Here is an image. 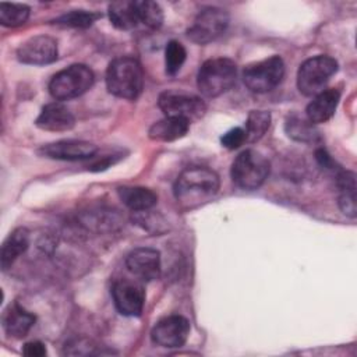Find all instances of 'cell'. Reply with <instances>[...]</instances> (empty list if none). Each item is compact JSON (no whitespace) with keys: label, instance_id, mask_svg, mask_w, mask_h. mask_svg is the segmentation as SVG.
<instances>
[{"label":"cell","instance_id":"29","mask_svg":"<svg viewBox=\"0 0 357 357\" xmlns=\"http://www.w3.org/2000/svg\"><path fill=\"white\" fill-rule=\"evenodd\" d=\"M244 142H247V138H245V131L241 127H234L220 137L222 146L230 151L240 148Z\"/></svg>","mask_w":357,"mask_h":357},{"label":"cell","instance_id":"16","mask_svg":"<svg viewBox=\"0 0 357 357\" xmlns=\"http://www.w3.org/2000/svg\"><path fill=\"white\" fill-rule=\"evenodd\" d=\"M340 100V91L337 88L324 89L314 96L305 109V117L312 124L328 121L336 112Z\"/></svg>","mask_w":357,"mask_h":357},{"label":"cell","instance_id":"20","mask_svg":"<svg viewBox=\"0 0 357 357\" xmlns=\"http://www.w3.org/2000/svg\"><path fill=\"white\" fill-rule=\"evenodd\" d=\"M119 198L131 211L145 212L153 208L158 202V195L146 187L123 185L117 188Z\"/></svg>","mask_w":357,"mask_h":357},{"label":"cell","instance_id":"30","mask_svg":"<svg viewBox=\"0 0 357 357\" xmlns=\"http://www.w3.org/2000/svg\"><path fill=\"white\" fill-rule=\"evenodd\" d=\"M93 349L95 346L89 342V340H85V339H78L73 343H68L66 344V353L67 354H91L93 353Z\"/></svg>","mask_w":357,"mask_h":357},{"label":"cell","instance_id":"5","mask_svg":"<svg viewBox=\"0 0 357 357\" xmlns=\"http://www.w3.org/2000/svg\"><path fill=\"white\" fill-rule=\"evenodd\" d=\"M269 174L268 159L254 149L240 152L231 163L230 176L233 183L243 190L259 188Z\"/></svg>","mask_w":357,"mask_h":357},{"label":"cell","instance_id":"10","mask_svg":"<svg viewBox=\"0 0 357 357\" xmlns=\"http://www.w3.org/2000/svg\"><path fill=\"white\" fill-rule=\"evenodd\" d=\"M112 297L116 310L126 317H139L144 310L145 290L137 280L120 279L112 286Z\"/></svg>","mask_w":357,"mask_h":357},{"label":"cell","instance_id":"17","mask_svg":"<svg viewBox=\"0 0 357 357\" xmlns=\"http://www.w3.org/2000/svg\"><path fill=\"white\" fill-rule=\"evenodd\" d=\"M35 315L21 307L18 303L10 304L1 317L3 329L14 339H22L28 335L31 328L35 325Z\"/></svg>","mask_w":357,"mask_h":357},{"label":"cell","instance_id":"19","mask_svg":"<svg viewBox=\"0 0 357 357\" xmlns=\"http://www.w3.org/2000/svg\"><path fill=\"white\" fill-rule=\"evenodd\" d=\"M29 245V231L25 227H18L13 230L4 240L0 252L1 269L7 271L11 265L21 257Z\"/></svg>","mask_w":357,"mask_h":357},{"label":"cell","instance_id":"6","mask_svg":"<svg viewBox=\"0 0 357 357\" xmlns=\"http://www.w3.org/2000/svg\"><path fill=\"white\" fill-rule=\"evenodd\" d=\"M337 71V61L325 54L307 59L297 71V88L305 96H315L324 91L331 77Z\"/></svg>","mask_w":357,"mask_h":357},{"label":"cell","instance_id":"27","mask_svg":"<svg viewBox=\"0 0 357 357\" xmlns=\"http://www.w3.org/2000/svg\"><path fill=\"white\" fill-rule=\"evenodd\" d=\"M139 22L151 29H158L163 24V11L160 6L151 0L135 1Z\"/></svg>","mask_w":357,"mask_h":357},{"label":"cell","instance_id":"23","mask_svg":"<svg viewBox=\"0 0 357 357\" xmlns=\"http://www.w3.org/2000/svg\"><path fill=\"white\" fill-rule=\"evenodd\" d=\"M284 130L287 135L300 142H314L318 138V131L314 128V124L305 119H301L297 114L287 117L284 123Z\"/></svg>","mask_w":357,"mask_h":357},{"label":"cell","instance_id":"22","mask_svg":"<svg viewBox=\"0 0 357 357\" xmlns=\"http://www.w3.org/2000/svg\"><path fill=\"white\" fill-rule=\"evenodd\" d=\"M336 178L339 187V208L346 216L356 218V176L351 172L340 169L337 170Z\"/></svg>","mask_w":357,"mask_h":357},{"label":"cell","instance_id":"3","mask_svg":"<svg viewBox=\"0 0 357 357\" xmlns=\"http://www.w3.org/2000/svg\"><path fill=\"white\" fill-rule=\"evenodd\" d=\"M237 66L231 59L215 57L202 63L197 74V86L206 98H218L233 88Z\"/></svg>","mask_w":357,"mask_h":357},{"label":"cell","instance_id":"15","mask_svg":"<svg viewBox=\"0 0 357 357\" xmlns=\"http://www.w3.org/2000/svg\"><path fill=\"white\" fill-rule=\"evenodd\" d=\"M35 124L38 128L45 131L63 132L74 128L75 117L63 103L52 102L42 107Z\"/></svg>","mask_w":357,"mask_h":357},{"label":"cell","instance_id":"12","mask_svg":"<svg viewBox=\"0 0 357 357\" xmlns=\"http://www.w3.org/2000/svg\"><path fill=\"white\" fill-rule=\"evenodd\" d=\"M57 42L47 35H36L21 43L17 57L24 64L45 66L57 60Z\"/></svg>","mask_w":357,"mask_h":357},{"label":"cell","instance_id":"13","mask_svg":"<svg viewBox=\"0 0 357 357\" xmlns=\"http://www.w3.org/2000/svg\"><path fill=\"white\" fill-rule=\"evenodd\" d=\"M95 144L82 139H61L42 145L38 149L40 156L57 160H82L89 159L96 153Z\"/></svg>","mask_w":357,"mask_h":357},{"label":"cell","instance_id":"31","mask_svg":"<svg viewBox=\"0 0 357 357\" xmlns=\"http://www.w3.org/2000/svg\"><path fill=\"white\" fill-rule=\"evenodd\" d=\"M22 353L28 357H45L47 351L42 342H28L24 344Z\"/></svg>","mask_w":357,"mask_h":357},{"label":"cell","instance_id":"7","mask_svg":"<svg viewBox=\"0 0 357 357\" xmlns=\"http://www.w3.org/2000/svg\"><path fill=\"white\" fill-rule=\"evenodd\" d=\"M284 75V63L280 56H271L248 64L243 71L244 85L255 93H265L276 88Z\"/></svg>","mask_w":357,"mask_h":357},{"label":"cell","instance_id":"26","mask_svg":"<svg viewBox=\"0 0 357 357\" xmlns=\"http://www.w3.org/2000/svg\"><path fill=\"white\" fill-rule=\"evenodd\" d=\"M100 17L102 15L99 13L86 11V10H74L57 17L56 20H53V24L60 26H67V28H88Z\"/></svg>","mask_w":357,"mask_h":357},{"label":"cell","instance_id":"18","mask_svg":"<svg viewBox=\"0 0 357 357\" xmlns=\"http://www.w3.org/2000/svg\"><path fill=\"white\" fill-rule=\"evenodd\" d=\"M190 121L180 117H166L155 121L148 131V135L153 141L170 142L183 138L190 130Z\"/></svg>","mask_w":357,"mask_h":357},{"label":"cell","instance_id":"21","mask_svg":"<svg viewBox=\"0 0 357 357\" xmlns=\"http://www.w3.org/2000/svg\"><path fill=\"white\" fill-rule=\"evenodd\" d=\"M107 14L112 24L121 31H131L139 24L135 1H113L107 7Z\"/></svg>","mask_w":357,"mask_h":357},{"label":"cell","instance_id":"32","mask_svg":"<svg viewBox=\"0 0 357 357\" xmlns=\"http://www.w3.org/2000/svg\"><path fill=\"white\" fill-rule=\"evenodd\" d=\"M315 158L322 167H325L328 170H333V172L339 170V166H336V162L331 158V155L324 148H319L315 151Z\"/></svg>","mask_w":357,"mask_h":357},{"label":"cell","instance_id":"9","mask_svg":"<svg viewBox=\"0 0 357 357\" xmlns=\"http://www.w3.org/2000/svg\"><path fill=\"white\" fill-rule=\"evenodd\" d=\"M229 25V14L219 7L204 8L187 29V38L198 45L218 39Z\"/></svg>","mask_w":357,"mask_h":357},{"label":"cell","instance_id":"4","mask_svg":"<svg viewBox=\"0 0 357 357\" xmlns=\"http://www.w3.org/2000/svg\"><path fill=\"white\" fill-rule=\"evenodd\" d=\"M93 81V71L88 66L73 64L52 77L49 92L57 100H68L88 92Z\"/></svg>","mask_w":357,"mask_h":357},{"label":"cell","instance_id":"14","mask_svg":"<svg viewBox=\"0 0 357 357\" xmlns=\"http://www.w3.org/2000/svg\"><path fill=\"white\" fill-rule=\"evenodd\" d=\"M127 269L139 280L151 282L160 275V254L151 247L132 250L126 258Z\"/></svg>","mask_w":357,"mask_h":357},{"label":"cell","instance_id":"2","mask_svg":"<svg viewBox=\"0 0 357 357\" xmlns=\"http://www.w3.org/2000/svg\"><path fill=\"white\" fill-rule=\"evenodd\" d=\"M107 91L121 99H137L144 88V70L131 56H121L110 61L106 70Z\"/></svg>","mask_w":357,"mask_h":357},{"label":"cell","instance_id":"24","mask_svg":"<svg viewBox=\"0 0 357 357\" xmlns=\"http://www.w3.org/2000/svg\"><path fill=\"white\" fill-rule=\"evenodd\" d=\"M271 126V113L266 110H251L248 113L247 121H245V138L247 142H257L259 141L265 132L268 131Z\"/></svg>","mask_w":357,"mask_h":357},{"label":"cell","instance_id":"25","mask_svg":"<svg viewBox=\"0 0 357 357\" xmlns=\"http://www.w3.org/2000/svg\"><path fill=\"white\" fill-rule=\"evenodd\" d=\"M29 17V7L18 3H1L0 4V22L4 26H20L26 22Z\"/></svg>","mask_w":357,"mask_h":357},{"label":"cell","instance_id":"11","mask_svg":"<svg viewBox=\"0 0 357 357\" xmlns=\"http://www.w3.org/2000/svg\"><path fill=\"white\" fill-rule=\"evenodd\" d=\"M190 335V324L181 315H169L160 319L151 332L152 342L160 347L176 349L185 343Z\"/></svg>","mask_w":357,"mask_h":357},{"label":"cell","instance_id":"28","mask_svg":"<svg viewBox=\"0 0 357 357\" xmlns=\"http://www.w3.org/2000/svg\"><path fill=\"white\" fill-rule=\"evenodd\" d=\"M187 57L185 47L178 40H170L165 49V68L169 75H176Z\"/></svg>","mask_w":357,"mask_h":357},{"label":"cell","instance_id":"1","mask_svg":"<svg viewBox=\"0 0 357 357\" xmlns=\"http://www.w3.org/2000/svg\"><path fill=\"white\" fill-rule=\"evenodd\" d=\"M219 176L204 166L184 169L174 183V198L181 209L191 211L209 202L219 191Z\"/></svg>","mask_w":357,"mask_h":357},{"label":"cell","instance_id":"8","mask_svg":"<svg viewBox=\"0 0 357 357\" xmlns=\"http://www.w3.org/2000/svg\"><path fill=\"white\" fill-rule=\"evenodd\" d=\"M158 106L166 117H180L190 123L202 117L206 112V105L199 96L181 91L162 92L158 98Z\"/></svg>","mask_w":357,"mask_h":357}]
</instances>
